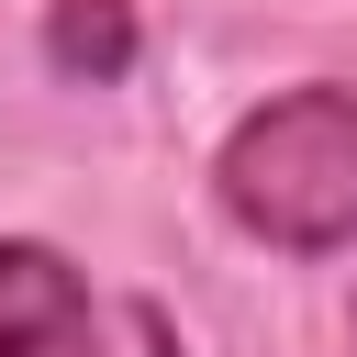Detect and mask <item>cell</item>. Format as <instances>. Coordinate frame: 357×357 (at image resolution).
Segmentation results:
<instances>
[{"instance_id": "obj_4", "label": "cell", "mask_w": 357, "mask_h": 357, "mask_svg": "<svg viewBox=\"0 0 357 357\" xmlns=\"http://www.w3.org/2000/svg\"><path fill=\"white\" fill-rule=\"evenodd\" d=\"M346 346H357V312H346Z\"/></svg>"}, {"instance_id": "obj_3", "label": "cell", "mask_w": 357, "mask_h": 357, "mask_svg": "<svg viewBox=\"0 0 357 357\" xmlns=\"http://www.w3.org/2000/svg\"><path fill=\"white\" fill-rule=\"evenodd\" d=\"M134 0H45V67L67 89H123L134 78Z\"/></svg>"}, {"instance_id": "obj_2", "label": "cell", "mask_w": 357, "mask_h": 357, "mask_svg": "<svg viewBox=\"0 0 357 357\" xmlns=\"http://www.w3.org/2000/svg\"><path fill=\"white\" fill-rule=\"evenodd\" d=\"M0 357H112L89 279L33 234H0Z\"/></svg>"}, {"instance_id": "obj_1", "label": "cell", "mask_w": 357, "mask_h": 357, "mask_svg": "<svg viewBox=\"0 0 357 357\" xmlns=\"http://www.w3.org/2000/svg\"><path fill=\"white\" fill-rule=\"evenodd\" d=\"M212 201L234 234H257L279 257L357 245V89L301 78L279 100H257L212 156Z\"/></svg>"}]
</instances>
